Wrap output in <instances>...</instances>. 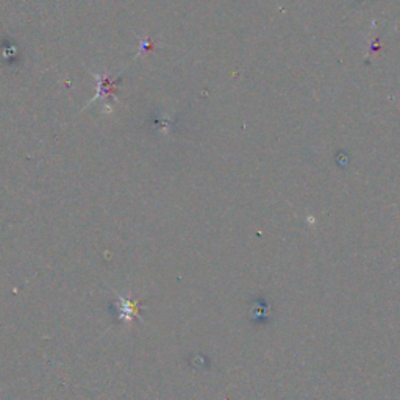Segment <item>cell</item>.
<instances>
[{"mask_svg": "<svg viewBox=\"0 0 400 400\" xmlns=\"http://www.w3.org/2000/svg\"><path fill=\"white\" fill-rule=\"evenodd\" d=\"M116 299H118L119 321L130 325L136 317L140 319V302L135 301L130 294L121 293H116Z\"/></svg>", "mask_w": 400, "mask_h": 400, "instance_id": "1", "label": "cell"}]
</instances>
